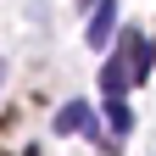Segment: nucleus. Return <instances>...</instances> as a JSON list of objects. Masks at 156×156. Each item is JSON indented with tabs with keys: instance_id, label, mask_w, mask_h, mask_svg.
<instances>
[{
	"instance_id": "2",
	"label": "nucleus",
	"mask_w": 156,
	"mask_h": 156,
	"mask_svg": "<svg viewBox=\"0 0 156 156\" xmlns=\"http://www.w3.org/2000/svg\"><path fill=\"white\" fill-rule=\"evenodd\" d=\"M56 128L62 134H84V140H95V112L84 101H67L62 112H56Z\"/></svg>"
},
{
	"instance_id": "6",
	"label": "nucleus",
	"mask_w": 156,
	"mask_h": 156,
	"mask_svg": "<svg viewBox=\"0 0 156 156\" xmlns=\"http://www.w3.org/2000/svg\"><path fill=\"white\" fill-rule=\"evenodd\" d=\"M78 6H95V0H78Z\"/></svg>"
},
{
	"instance_id": "4",
	"label": "nucleus",
	"mask_w": 156,
	"mask_h": 156,
	"mask_svg": "<svg viewBox=\"0 0 156 156\" xmlns=\"http://www.w3.org/2000/svg\"><path fill=\"white\" fill-rule=\"evenodd\" d=\"M101 89H106V95H123V89H128V62H123V50L101 67Z\"/></svg>"
},
{
	"instance_id": "7",
	"label": "nucleus",
	"mask_w": 156,
	"mask_h": 156,
	"mask_svg": "<svg viewBox=\"0 0 156 156\" xmlns=\"http://www.w3.org/2000/svg\"><path fill=\"white\" fill-rule=\"evenodd\" d=\"M0 78H6V62H0Z\"/></svg>"
},
{
	"instance_id": "5",
	"label": "nucleus",
	"mask_w": 156,
	"mask_h": 156,
	"mask_svg": "<svg viewBox=\"0 0 156 156\" xmlns=\"http://www.w3.org/2000/svg\"><path fill=\"white\" fill-rule=\"evenodd\" d=\"M106 123H112V134H117V140H128V128H134V112L123 106V95H106Z\"/></svg>"
},
{
	"instance_id": "1",
	"label": "nucleus",
	"mask_w": 156,
	"mask_h": 156,
	"mask_svg": "<svg viewBox=\"0 0 156 156\" xmlns=\"http://www.w3.org/2000/svg\"><path fill=\"white\" fill-rule=\"evenodd\" d=\"M123 62H128V84H145L151 78V45H145V34H123Z\"/></svg>"
},
{
	"instance_id": "3",
	"label": "nucleus",
	"mask_w": 156,
	"mask_h": 156,
	"mask_svg": "<svg viewBox=\"0 0 156 156\" xmlns=\"http://www.w3.org/2000/svg\"><path fill=\"white\" fill-rule=\"evenodd\" d=\"M117 28V0H95V11H89V45H106Z\"/></svg>"
}]
</instances>
